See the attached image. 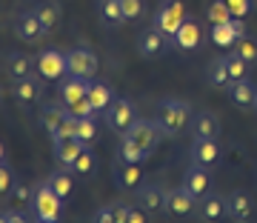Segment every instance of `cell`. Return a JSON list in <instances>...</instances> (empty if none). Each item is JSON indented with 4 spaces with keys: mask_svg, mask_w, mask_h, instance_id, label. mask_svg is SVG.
<instances>
[{
    "mask_svg": "<svg viewBox=\"0 0 257 223\" xmlns=\"http://www.w3.org/2000/svg\"><path fill=\"white\" fill-rule=\"evenodd\" d=\"M194 112L186 100H175V97H166V100L157 103L155 109V126L160 129V135L166 138H175L186 126H192Z\"/></svg>",
    "mask_w": 257,
    "mask_h": 223,
    "instance_id": "6da1fadb",
    "label": "cell"
},
{
    "mask_svg": "<svg viewBox=\"0 0 257 223\" xmlns=\"http://www.w3.org/2000/svg\"><path fill=\"white\" fill-rule=\"evenodd\" d=\"M29 209H32V217L35 220H55V223L63 220V197L57 195L49 183H37L32 189V203H29Z\"/></svg>",
    "mask_w": 257,
    "mask_h": 223,
    "instance_id": "7a4b0ae2",
    "label": "cell"
},
{
    "mask_svg": "<svg viewBox=\"0 0 257 223\" xmlns=\"http://www.w3.org/2000/svg\"><path fill=\"white\" fill-rule=\"evenodd\" d=\"M183 20H186V6H183V0H166V3H160V6H157L152 26L160 29L166 37H172V40H175L177 29L183 26Z\"/></svg>",
    "mask_w": 257,
    "mask_h": 223,
    "instance_id": "3957f363",
    "label": "cell"
},
{
    "mask_svg": "<svg viewBox=\"0 0 257 223\" xmlns=\"http://www.w3.org/2000/svg\"><path fill=\"white\" fill-rule=\"evenodd\" d=\"M169 46H175L172 37H166L160 29L149 26L138 35V55L146 57V60H155V57H163L169 52Z\"/></svg>",
    "mask_w": 257,
    "mask_h": 223,
    "instance_id": "277c9868",
    "label": "cell"
},
{
    "mask_svg": "<svg viewBox=\"0 0 257 223\" xmlns=\"http://www.w3.org/2000/svg\"><path fill=\"white\" fill-rule=\"evenodd\" d=\"M138 121V112H135V103L126 100V97H114L111 106L106 109V123H109L111 132L117 135H126L132 129V123Z\"/></svg>",
    "mask_w": 257,
    "mask_h": 223,
    "instance_id": "5b68a950",
    "label": "cell"
},
{
    "mask_svg": "<svg viewBox=\"0 0 257 223\" xmlns=\"http://www.w3.org/2000/svg\"><path fill=\"white\" fill-rule=\"evenodd\" d=\"M35 72H37V77H43L46 83L66 77V74H69V69H66V55H63V52H57V49H46V52H40L37 60H35Z\"/></svg>",
    "mask_w": 257,
    "mask_h": 223,
    "instance_id": "8992f818",
    "label": "cell"
},
{
    "mask_svg": "<svg viewBox=\"0 0 257 223\" xmlns=\"http://www.w3.org/2000/svg\"><path fill=\"white\" fill-rule=\"evenodd\" d=\"M43 77H23V80H12V94H15V103L20 109H35L37 103L43 100Z\"/></svg>",
    "mask_w": 257,
    "mask_h": 223,
    "instance_id": "52a82bcc",
    "label": "cell"
},
{
    "mask_svg": "<svg viewBox=\"0 0 257 223\" xmlns=\"http://www.w3.org/2000/svg\"><path fill=\"white\" fill-rule=\"evenodd\" d=\"M126 140H132L135 146L143 152V155H155V149H157V140H160V129L155 126V121H135L132 123V129L123 135Z\"/></svg>",
    "mask_w": 257,
    "mask_h": 223,
    "instance_id": "ba28073f",
    "label": "cell"
},
{
    "mask_svg": "<svg viewBox=\"0 0 257 223\" xmlns=\"http://www.w3.org/2000/svg\"><path fill=\"white\" fill-rule=\"evenodd\" d=\"M135 200L140 209H146L149 217H163L166 212V189L157 183H143L135 189Z\"/></svg>",
    "mask_w": 257,
    "mask_h": 223,
    "instance_id": "9c48e42d",
    "label": "cell"
},
{
    "mask_svg": "<svg viewBox=\"0 0 257 223\" xmlns=\"http://www.w3.org/2000/svg\"><path fill=\"white\" fill-rule=\"evenodd\" d=\"M166 212L172 214V217H192L197 212V197L183 183L175 186V189L166 192Z\"/></svg>",
    "mask_w": 257,
    "mask_h": 223,
    "instance_id": "30bf717a",
    "label": "cell"
},
{
    "mask_svg": "<svg viewBox=\"0 0 257 223\" xmlns=\"http://www.w3.org/2000/svg\"><path fill=\"white\" fill-rule=\"evenodd\" d=\"M66 69L69 74L74 77H86V80H92L94 74H97V57H94L92 49H72V52H66Z\"/></svg>",
    "mask_w": 257,
    "mask_h": 223,
    "instance_id": "8fae6325",
    "label": "cell"
},
{
    "mask_svg": "<svg viewBox=\"0 0 257 223\" xmlns=\"http://www.w3.org/2000/svg\"><path fill=\"white\" fill-rule=\"evenodd\" d=\"M15 35L23 40V43H37L49 35V29L40 23L37 12H20L18 20H15Z\"/></svg>",
    "mask_w": 257,
    "mask_h": 223,
    "instance_id": "7c38bea8",
    "label": "cell"
},
{
    "mask_svg": "<svg viewBox=\"0 0 257 223\" xmlns=\"http://www.w3.org/2000/svg\"><path fill=\"white\" fill-rule=\"evenodd\" d=\"M183 186L192 192L197 200L206 197L211 192V175H209V166H200V163H192V166L183 172Z\"/></svg>",
    "mask_w": 257,
    "mask_h": 223,
    "instance_id": "4fadbf2b",
    "label": "cell"
},
{
    "mask_svg": "<svg viewBox=\"0 0 257 223\" xmlns=\"http://www.w3.org/2000/svg\"><path fill=\"white\" fill-rule=\"evenodd\" d=\"M251 209H254V203H251V195H248V192L234 189V192L226 195V217H229V220L246 223L248 217H251Z\"/></svg>",
    "mask_w": 257,
    "mask_h": 223,
    "instance_id": "5bb4252c",
    "label": "cell"
},
{
    "mask_svg": "<svg viewBox=\"0 0 257 223\" xmlns=\"http://www.w3.org/2000/svg\"><path fill=\"white\" fill-rule=\"evenodd\" d=\"M111 175H114V183L120 189H126V192H135L138 186H143V169H140V163H126V160L117 158Z\"/></svg>",
    "mask_w": 257,
    "mask_h": 223,
    "instance_id": "9a60e30c",
    "label": "cell"
},
{
    "mask_svg": "<svg viewBox=\"0 0 257 223\" xmlns=\"http://www.w3.org/2000/svg\"><path fill=\"white\" fill-rule=\"evenodd\" d=\"M189 155H192V163L214 166V163L220 160V146H217V140H211V138H194Z\"/></svg>",
    "mask_w": 257,
    "mask_h": 223,
    "instance_id": "2e32d148",
    "label": "cell"
},
{
    "mask_svg": "<svg viewBox=\"0 0 257 223\" xmlns=\"http://www.w3.org/2000/svg\"><path fill=\"white\" fill-rule=\"evenodd\" d=\"M192 132H194V138H211L214 140V138H220L223 123L214 112H197L192 118Z\"/></svg>",
    "mask_w": 257,
    "mask_h": 223,
    "instance_id": "e0dca14e",
    "label": "cell"
},
{
    "mask_svg": "<svg viewBox=\"0 0 257 223\" xmlns=\"http://www.w3.org/2000/svg\"><path fill=\"white\" fill-rule=\"evenodd\" d=\"M197 217H200L203 223H214V220H220V217H226V197L220 195H206L197 200Z\"/></svg>",
    "mask_w": 257,
    "mask_h": 223,
    "instance_id": "ac0fdd59",
    "label": "cell"
},
{
    "mask_svg": "<svg viewBox=\"0 0 257 223\" xmlns=\"http://www.w3.org/2000/svg\"><path fill=\"white\" fill-rule=\"evenodd\" d=\"M83 146H86V143L77 140V138H60V140H55V149H52V152H55V163H57V166L69 169L74 163V158L83 152Z\"/></svg>",
    "mask_w": 257,
    "mask_h": 223,
    "instance_id": "d6986e66",
    "label": "cell"
},
{
    "mask_svg": "<svg viewBox=\"0 0 257 223\" xmlns=\"http://www.w3.org/2000/svg\"><path fill=\"white\" fill-rule=\"evenodd\" d=\"M200 40H203V32H200V23L197 20H183V26L177 29V35H175V46L177 49H183V52H192V49L200 46Z\"/></svg>",
    "mask_w": 257,
    "mask_h": 223,
    "instance_id": "ffe728a7",
    "label": "cell"
},
{
    "mask_svg": "<svg viewBox=\"0 0 257 223\" xmlns=\"http://www.w3.org/2000/svg\"><path fill=\"white\" fill-rule=\"evenodd\" d=\"M254 97H257V89L251 86L248 77L229 83V100L234 103V106H240V109H251V106H254Z\"/></svg>",
    "mask_w": 257,
    "mask_h": 223,
    "instance_id": "44dd1931",
    "label": "cell"
},
{
    "mask_svg": "<svg viewBox=\"0 0 257 223\" xmlns=\"http://www.w3.org/2000/svg\"><path fill=\"white\" fill-rule=\"evenodd\" d=\"M60 83V103H72L77 100V97H83V94L89 92V83L92 80H86V77H74V74H66V77H60L57 80Z\"/></svg>",
    "mask_w": 257,
    "mask_h": 223,
    "instance_id": "7402d4cb",
    "label": "cell"
},
{
    "mask_svg": "<svg viewBox=\"0 0 257 223\" xmlns=\"http://www.w3.org/2000/svg\"><path fill=\"white\" fill-rule=\"evenodd\" d=\"M6 72L12 74V80H23L35 74V60L23 52H9L6 55Z\"/></svg>",
    "mask_w": 257,
    "mask_h": 223,
    "instance_id": "603a6c76",
    "label": "cell"
},
{
    "mask_svg": "<svg viewBox=\"0 0 257 223\" xmlns=\"http://www.w3.org/2000/svg\"><path fill=\"white\" fill-rule=\"evenodd\" d=\"M69 172H72L74 177H92L94 172H97V155H94V149H92V143H86L83 146V152L74 158V163L69 166Z\"/></svg>",
    "mask_w": 257,
    "mask_h": 223,
    "instance_id": "cb8c5ba5",
    "label": "cell"
},
{
    "mask_svg": "<svg viewBox=\"0 0 257 223\" xmlns=\"http://www.w3.org/2000/svg\"><path fill=\"white\" fill-rule=\"evenodd\" d=\"M46 183L52 186V189H55V192L63 197V200H66V197H72V192H74V175H72V172H69L66 166L55 169V172L49 175Z\"/></svg>",
    "mask_w": 257,
    "mask_h": 223,
    "instance_id": "d4e9b609",
    "label": "cell"
},
{
    "mask_svg": "<svg viewBox=\"0 0 257 223\" xmlns=\"http://www.w3.org/2000/svg\"><path fill=\"white\" fill-rule=\"evenodd\" d=\"M66 121V109L63 103H46L43 109H40V123H43V129L49 132V135H55L57 129H60V123Z\"/></svg>",
    "mask_w": 257,
    "mask_h": 223,
    "instance_id": "484cf974",
    "label": "cell"
},
{
    "mask_svg": "<svg viewBox=\"0 0 257 223\" xmlns=\"http://www.w3.org/2000/svg\"><path fill=\"white\" fill-rule=\"evenodd\" d=\"M89 103L94 106V112H106L111 106V100H114V92H111V86H106V83H89Z\"/></svg>",
    "mask_w": 257,
    "mask_h": 223,
    "instance_id": "4316f807",
    "label": "cell"
},
{
    "mask_svg": "<svg viewBox=\"0 0 257 223\" xmlns=\"http://www.w3.org/2000/svg\"><path fill=\"white\" fill-rule=\"evenodd\" d=\"M35 12H37V18H40V23H43L49 32H52V29L60 23V18H63V12H60V3H57V0H46V3H40Z\"/></svg>",
    "mask_w": 257,
    "mask_h": 223,
    "instance_id": "83f0119b",
    "label": "cell"
},
{
    "mask_svg": "<svg viewBox=\"0 0 257 223\" xmlns=\"http://www.w3.org/2000/svg\"><path fill=\"white\" fill-rule=\"evenodd\" d=\"M209 83L217 86V89H229L231 77H229V69H226V57H217V60H211L209 63Z\"/></svg>",
    "mask_w": 257,
    "mask_h": 223,
    "instance_id": "f1b7e54d",
    "label": "cell"
},
{
    "mask_svg": "<svg viewBox=\"0 0 257 223\" xmlns=\"http://www.w3.org/2000/svg\"><path fill=\"white\" fill-rule=\"evenodd\" d=\"M211 40H214L220 49L234 46V43H237V32H234V26H231V20L229 23H220V26H211Z\"/></svg>",
    "mask_w": 257,
    "mask_h": 223,
    "instance_id": "f546056e",
    "label": "cell"
},
{
    "mask_svg": "<svg viewBox=\"0 0 257 223\" xmlns=\"http://www.w3.org/2000/svg\"><path fill=\"white\" fill-rule=\"evenodd\" d=\"M100 20H106V23H111V26H117V23L126 20L120 0H100Z\"/></svg>",
    "mask_w": 257,
    "mask_h": 223,
    "instance_id": "4dcf8cb0",
    "label": "cell"
},
{
    "mask_svg": "<svg viewBox=\"0 0 257 223\" xmlns=\"http://www.w3.org/2000/svg\"><path fill=\"white\" fill-rule=\"evenodd\" d=\"M74 138L83 143H92L97 138V123L94 118H74Z\"/></svg>",
    "mask_w": 257,
    "mask_h": 223,
    "instance_id": "1f68e13d",
    "label": "cell"
},
{
    "mask_svg": "<svg viewBox=\"0 0 257 223\" xmlns=\"http://www.w3.org/2000/svg\"><path fill=\"white\" fill-rule=\"evenodd\" d=\"M63 109H66V115H72V118H94V115H97L94 106L89 103V94H83V97H77V100L66 103Z\"/></svg>",
    "mask_w": 257,
    "mask_h": 223,
    "instance_id": "d6a6232c",
    "label": "cell"
},
{
    "mask_svg": "<svg viewBox=\"0 0 257 223\" xmlns=\"http://www.w3.org/2000/svg\"><path fill=\"white\" fill-rule=\"evenodd\" d=\"M206 20H209L211 26H220V23H229V20H231L229 6H226L223 0H214V3H209V9H206Z\"/></svg>",
    "mask_w": 257,
    "mask_h": 223,
    "instance_id": "836d02e7",
    "label": "cell"
},
{
    "mask_svg": "<svg viewBox=\"0 0 257 223\" xmlns=\"http://www.w3.org/2000/svg\"><path fill=\"white\" fill-rule=\"evenodd\" d=\"M226 57V69H229V77H231V83H234V80H243V77H246V60H243V57L237 55V52H229V55H223Z\"/></svg>",
    "mask_w": 257,
    "mask_h": 223,
    "instance_id": "e575fe53",
    "label": "cell"
},
{
    "mask_svg": "<svg viewBox=\"0 0 257 223\" xmlns=\"http://www.w3.org/2000/svg\"><path fill=\"white\" fill-rule=\"evenodd\" d=\"M117 158L126 160V163H143V160H146V155H143V152H140L132 140L123 138V140H120V146H117Z\"/></svg>",
    "mask_w": 257,
    "mask_h": 223,
    "instance_id": "d590c367",
    "label": "cell"
},
{
    "mask_svg": "<svg viewBox=\"0 0 257 223\" xmlns=\"http://www.w3.org/2000/svg\"><path fill=\"white\" fill-rule=\"evenodd\" d=\"M234 52H237L240 57H243V60H246V63H257V40L254 37H237V43H234Z\"/></svg>",
    "mask_w": 257,
    "mask_h": 223,
    "instance_id": "8d00e7d4",
    "label": "cell"
},
{
    "mask_svg": "<svg viewBox=\"0 0 257 223\" xmlns=\"http://www.w3.org/2000/svg\"><path fill=\"white\" fill-rule=\"evenodd\" d=\"M126 20H140L146 15V0H120Z\"/></svg>",
    "mask_w": 257,
    "mask_h": 223,
    "instance_id": "74e56055",
    "label": "cell"
},
{
    "mask_svg": "<svg viewBox=\"0 0 257 223\" xmlns=\"http://www.w3.org/2000/svg\"><path fill=\"white\" fill-rule=\"evenodd\" d=\"M12 200L18 206H29L32 203V186H26V183H20V180H15V186H12Z\"/></svg>",
    "mask_w": 257,
    "mask_h": 223,
    "instance_id": "f35d334b",
    "label": "cell"
},
{
    "mask_svg": "<svg viewBox=\"0 0 257 223\" xmlns=\"http://www.w3.org/2000/svg\"><path fill=\"white\" fill-rule=\"evenodd\" d=\"M226 6H229V12H231V18H246L248 12H251V0H223Z\"/></svg>",
    "mask_w": 257,
    "mask_h": 223,
    "instance_id": "ab89813d",
    "label": "cell"
},
{
    "mask_svg": "<svg viewBox=\"0 0 257 223\" xmlns=\"http://www.w3.org/2000/svg\"><path fill=\"white\" fill-rule=\"evenodd\" d=\"M12 186H15V175H12V169L0 160V197H6L12 192Z\"/></svg>",
    "mask_w": 257,
    "mask_h": 223,
    "instance_id": "60d3db41",
    "label": "cell"
},
{
    "mask_svg": "<svg viewBox=\"0 0 257 223\" xmlns=\"http://www.w3.org/2000/svg\"><path fill=\"white\" fill-rule=\"evenodd\" d=\"M60 138H74V118L72 115H66V121L60 123V129L52 135V140H60Z\"/></svg>",
    "mask_w": 257,
    "mask_h": 223,
    "instance_id": "b9f144b4",
    "label": "cell"
},
{
    "mask_svg": "<svg viewBox=\"0 0 257 223\" xmlns=\"http://www.w3.org/2000/svg\"><path fill=\"white\" fill-rule=\"evenodd\" d=\"M92 223H114V203L97 209V212L92 214Z\"/></svg>",
    "mask_w": 257,
    "mask_h": 223,
    "instance_id": "7bdbcfd3",
    "label": "cell"
},
{
    "mask_svg": "<svg viewBox=\"0 0 257 223\" xmlns=\"http://www.w3.org/2000/svg\"><path fill=\"white\" fill-rule=\"evenodd\" d=\"M128 223H149V212L140 206H128Z\"/></svg>",
    "mask_w": 257,
    "mask_h": 223,
    "instance_id": "ee69618b",
    "label": "cell"
},
{
    "mask_svg": "<svg viewBox=\"0 0 257 223\" xmlns=\"http://www.w3.org/2000/svg\"><path fill=\"white\" fill-rule=\"evenodd\" d=\"M114 223H128V206L114 203Z\"/></svg>",
    "mask_w": 257,
    "mask_h": 223,
    "instance_id": "f6af8a7d",
    "label": "cell"
},
{
    "mask_svg": "<svg viewBox=\"0 0 257 223\" xmlns=\"http://www.w3.org/2000/svg\"><path fill=\"white\" fill-rule=\"evenodd\" d=\"M9 223H29V217L23 212H9Z\"/></svg>",
    "mask_w": 257,
    "mask_h": 223,
    "instance_id": "bcb514c9",
    "label": "cell"
},
{
    "mask_svg": "<svg viewBox=\"0 0 257 223\" xmlns=\"http://www.w3.org/2000/svg\"><path fill=\"white\" fill-rule=\"evenodd\" d=\"M0 223H9V212H0Z\"/></svg>",
    "mask_w": 257,
    "mask_h": 223,
    "instance_id": "7dc6e473",
    "label": "cell"
},
{
    "mask_svg": "<svg viewBox=\"0 0 257 223\" xmlns=\"http://www.w3.org/2000/svg\"><path fill=\"white\" fill-rule=\"evenodd\" d=\"M3 155H6V149H3V143H0V160H3Z\"/></svg>",
    "mask_w": 257,
    "mask_h": 223,
    "instance_id": "c3c4849f",
    "label": "cell"
},
{
    "mask_svg": "<svg viewBox=\"0 0 257 223\" xmlns=\"http://www.w3.org/2000/svg\"><path fill=\"white\" fill-rule=\"evenodd\" d=\"M35 223H55V220H35Z\"/></svg>",
    "mask_w": 257,
    "mask_h": 223,
    "instance_id": "681fc988",
    "label": "cell"
},
{
    "mask_svg": "<svg viewBox=\"0 0 257 223\" xmlns=\"http://www.w3.org/2000/svg\"><path fill=\"white\" fill-rule=\"evenodd\" d=\"M0 103H3V89H0Z\"/></svg>",
    "mask_w": 257,
    "mask_h": 223,
    "instance_id": "f907efd6",
    "label": "cell"
},
{
    "mask_svg": "<svg viewBox=\"0 0 257 223\" xmlns=\"http://www.w3.org/2000/svg\"><path fill=\"white\" fill-rule=\"evenodd\" d=\"M254 109H257V97H254Z\"/></svg>",
    "mask_w": 257,
    "mask_h": 223,
    "instance_id": "816d5d0a",
    "label": "cell"
},
{
    "mask_svg": "<svg viewBox=\"0 0 257 223\" xmlns=\"http://www.w3.org/2000/svg\"><path fill=\"white\" fill-rule=\"evenodd\" d=\"M254 180H257V172H254Z\"/></svg>",
    "mask_w": 257,
    "mask_h": 223,
    "instance_id": "f5cc1de1",
    "label": "cell"
}]
</instances>
